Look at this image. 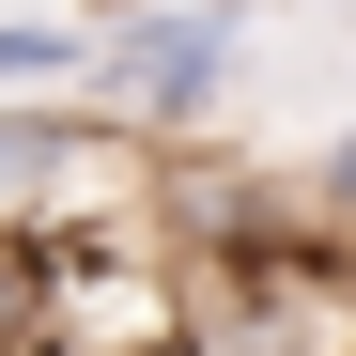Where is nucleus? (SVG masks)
Here are the masks:
<instances>
[{"instance_id":"f03ea898","label":"nucleus","mask_w":356,"mask_h":356,"mask_svg":"<svg viewBox=\"0 0 356 356\" xmlns=\"http://www.w3.org/2000/svg\"><path fill=\"white\" fill-rule=\"evenodd\" d=\"M93 93V16L78 0H0V108H78Z\"/></svg>"},{"instance_id":"7ed1b4c3","label":"nucleus","mask_w":356,"mask_h":356,"mask_svg":"<svg viewBox=\"0 0 356 356\" xmlns=\"http://www.w3.org/2000/svg\"><path fill=\"white\" fill-rule=\"evenodd\" d=\"M294 217H310V232H325V248L356 264V124H341L325 155H294Z\"/></svg>"},{"instance_id":"20e7f679","label":"nucleus","mask_w":356,"mask_h":356,"mask_svg":"<svg viewBox=\"0 0 356 356\" xmlns=\"http://www.w3.org/2000/svg\"><path fill=\"white\" fill-rule=\"evenodd\" d=\"M232 16H356V0H232Z\"/></svg>"},{"instance_id":"f257e3e1","label":"nucleus","mask_w":356,"mask_h":356,"mask_svg":"<svg viewBox=\"0 0 356 356\" xmlns=\"http://www.w3.org/2000/svg\"><path fill=\"white\" fill-rule=\"evenodd\" d=\"M78 16H93V93L78 108L124 155L202 140L232 108V78H248V16H232V0H78Z\"/></svg>"}]
</instances>
